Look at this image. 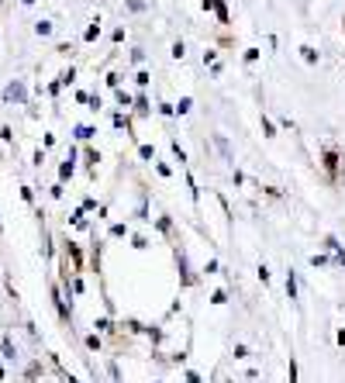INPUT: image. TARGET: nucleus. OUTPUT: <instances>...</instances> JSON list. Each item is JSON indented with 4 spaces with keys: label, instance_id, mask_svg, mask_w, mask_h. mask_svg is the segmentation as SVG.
Returning <instances> with one entry per match:
<instances>
[{
    "label": "nucleus",
    "instance_id": "f257e3e1",
    "mask_svg": "<svg viewBox=\"0 0 345 383\" xmlns=\"http://www.w3.org/2000/svg\"><path fill=\"white\" fill-rule=\"evenodd\" d=\"M338 163H342L338 148H325V156H321V169H325V176H328L331 183L338 180Z\"/></svg>",
    "mask_w": 345,
    "mask_h": 383
},
{
    "label": "nucleus",
    "instance_id": "f03ea898",
    "mask_svg": "<svg viewBox=\"0 0 345 383\" xmlns=\"http://www.w3.org/2000/svg\"><path fill=\"white\" fill-rule=\"evenodd\" d=\"M4 97H7V100H18V104H24V100H28V90H24V83H21V80H14V83L4 90Z\"/></svg>",
    "mask_w": 345,
    "mask_h": 383
},
{
    "label": "nucleus",
    "instance_id": "7ed1b4c3",
    "mask_svg": "<svg viewBox=\"0 0 345 383\" xmlns=\"http://www.w3.org/2000/svg\"><path fill=\"white\" fill-rule=\"evenodd\" d=\"M204 11H214L221 24H228V7H224V0H204Z\"/></svg>",
    "mask_w": 345,
    "mask_h": 383
},
{
    "label": "nucleus",
    "instance_id": "20e7f679",
    "mask_svg": "<svg viewBox=\"0 0 345 383\" xmlns=\"http://www.w3.org/2000/svg\"><path fill=\"white\" fill-rule=\"evenodd\" d=\"M300 55H304V62H308V66H318V52H314L311 45H300Z\"/></svg>",
    "mask_w": 345,
    "mask_h": 383
},
{
    "label": "nucleus",
    "instance_id": "39448f33",
    "mask_svg": "<svg viewBox=\"0 0 345 383\" xmlns=\"http://www.w3.org/2000/svg\"><path fill=\"white\" fill-rule=\"evenodd\" d=\"M259 125H262V131H266V138H276V125H273L270 118H266V114H262V118H259Z\"/></svg>",
    "mask_w": 345,
    "mask_h": 383
},
{
    "label": "nucleus",
    "instance_id": "423d86ee",
    "mask_svg": "<svg viewBox=\"0 0 345 383\" xmlns=\"http://www.w3.org/2000/svg\"><path fill=\"white\" fill-rule=\"evenodd\" d=\"M97 35H100V21H93V24H90V28L83 31V42H93Z\"/></svg>",
    "mask_w": 345,
    "mask_h": 383
},
{
    "label": "nucleus",
    "instance_id": "0eeeda50",
    "mask_svg": "<svg viewBox=\"0 0 345 383\" xmlns=\"http://www.w3.org/2000/svg\"><path fill=\"white\" fill-rule=\"evenodd\" d=\"M76 138H83V142L93 138V128H90V125H76Z\"/></svg>",
    "mask_w": 345,
    "mask_h": 383
},
{
    "label": "nucleus",
    "instance_id": "6e6552de",
    "mask_svg": "<svg viewBox=\"0 0 345 383\" xmlns=\"http://www.w3.org/2000/svg\"><path fill=\"white\" fill-rule=\"evenodd\" d=\"M190 107H194V100H190V97H183V100H180V104L173 107V114H186Z\"/></svg>",
    "mask_w": 345,
    "mask_h": 383
},
{
    "label": "nucleus",
    "instance_id": "1a4fd4ad",
    "mask_svg": "<svg viewBox=\"0 0 345 383\" xmlns=\"http://www.w3.org/2000/svg\"><path fill=\"white\" fill-rule=\"evenodd\" d=\"M135 110L142 114V118H145V114H152V107H148V100H145V97H138V100H135Z\"/></svg>",
    "mask_w": 345,
    "mask_h": 383
},
{
    "label": "nucleus",
    "instance_id": "9d476101",
    "mask_svg": "<svg viewBox=\"0 0 345 383\" xmlns=\"http://www.w3.org/2000/svg\"><path fill=\"white\" fill-rule=\"evenodd\" d=\"M59 176L66 180V176H73V152H69V159L62 163V169H59Z\"/></svg>",
    "mask_w": 345,
    "mask_h": 383
},
{
    "label": "nucleus",
    "instance_id": "9b49d317",
    "mask_svg": "<svg viewBox=\"0 0 345 383\" xmlns=\"http://www.w3.org/2000/svg\"><path fill=\"white\" fill-rule=\"evenodd\" d=\"M35 31H38V35H52V21H38Z\"/></svg>",
    "mask_w": 345,
    "mask_h": 383
},
{
    "label": "nucleus",
    "instance_id": "f8f14e48",
    "mask_svg": "<svg viewBox=\"0 0 345 383\" xmlns=\"http://www.w3.org/2000/svg\"><path fill=\"white\" fill-rule=\"evenodd\" d=\"M73 80H76V73H73V69H69V73H62V76H59V87H69V83H73Z\"/></svg>",
    "mask_w": 345,
    "mask_h": 383
},
{
    "label": "nucleus",
    "instance_id": "ddd939ff",
    "mask_svg": "<svg viewBox=\"0 0 345 383\" xmlns=\"http://www.w3.org/2000/svg\"><path fill=\"white\" fill-rule=\"evenodd\" d=\"M183 55H186V45L176 42V45H173V59H183Z\"/></svg>",
    "mask_w": 345,
    "mask_h": 383
},
{
    "label": "nucleus",
    "instance_id": "4468645a",
    "mask_svg": "<svg viewBox=\"0 0 345 383\" xmlns=\"http://www.w3.org/2000/svg\"><path fill=\"white\" fill-rule=\"evenodd\" d=\"M148 80H152V76H148V73H145V69H142V73H138V76H135V83H138V87H148Z\"/></svg>",
    "mask_w": 345,
    "mask_h": 383
},
{
    "label": "nucleus",
    "instance_id": "2eb2a0df",
    "mask_svg": "<svg viewBox=\"0 0 345 383\" xmlns=\"http://www.w3.org/2000/svg\"><path fill=\"white\" fill-rule=\"evenodd\" d=\"M259 59V49H245V62H255Z\"/></svg>",
    "mask_w": 345,
    "mask_h": 383
},
{
    "label": "nucleus",
    "instance_id": "dca6fc26",
    "mask_svg": "<svg viewBox=\"0 0 345 383\" xmlns=\"http://www.w3.org/2000/svg\"><path fill=\"white\" fill-rule=\"evenodd\" d=\"M21 4H35V0H21Z\"/></svg>",
    "mask_w": 345,
    "mask_h": 383
}]
</instances>
